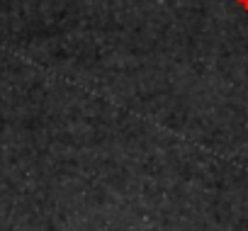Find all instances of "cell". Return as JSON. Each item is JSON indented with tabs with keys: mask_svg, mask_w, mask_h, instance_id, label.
<instances>
[{
	"mask_svg": "<svg viewBox=\"0 0 248 231\" xmlns=\"http://www.w3.org/2000/svg\"><path fill=\"white\" fill-rule=\"evenodd\" d=\"M236 3H238V5H241V8L248 13V0H236Z\"/></svg>",
	"mask_w": 248,
	"mask_h": 231,
	"instance_id": "1",
	"label": "cell"
}]
</instances>
